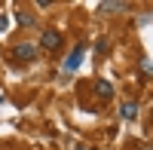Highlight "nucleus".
<instances>
[{
	"label": "nucleus",
	"mask_w": 153,
	"mask_h": 150,
	"mask_svg": "<svg viewBox=\"0 0 153 150\" xmlns=\"http://www.w3.org/2000/svg\"><path fill=\"white\" fill-rule=\"evenodd\" d=\"M83 52H86V46H83V43H76V46H74V52H71L65 61H61V68H65L68 74L76 71V68H80V61H83Z\"/></svg>",
	"instance_id": "1"
},
{
	"label": "nucleus",
	"mask_w": 153,
	"mask_h": 150,
	"mask_svg": "<svg viewBox=\"0 0 153 150\" xmlns=\"http://www.w3.org/2000/svg\"><path fill=\"white\" fill-rule=\"evenodd\" d=\"M40 46H43V49H49V52H55V49L61 46V34H58V31H52V28H49V31H43Z\"/></svg>",
	"instance_id": "2"
},
{
	"label": "nucleus",
	"mask_w": 153,
	"mask_h": 150,
	"mask_svg": "<svg viewBox=\"0 0 153 150\" xmlns=\"http://www.w3.org/2000/svg\"><path fill=\"white\" fill-rule=\"evenodd\" d=\"M16 58H22V61H37V46H34V43H19V46H16Z\"/></svg>",
	"instance_id": "3"
},
{
	"label": "nucleus",
	"mask_w": 153,
	"mask_h": 150,
	"mask_svg": "<svg viewBox=\"0 0 153 150\" xmlns=\"http://www.w3.org/2000/svg\"><path fill=\"white\" fill-rule=\"evenodd\" d=\"M98 98H101V101H110V98H113V86H110L107 80L98 83Z\"/></svg>",
	"instance_id": "4"
},
{
	"label": "nucleus",
	"mask_w": 153,
	"mask_h": 150,
	"mask_svg": "<svg viewBox=\"0 0 153 150\" xmlns=\"http://www.w3.org/2000/svg\"><path fill=\"white\" fill-rule=\"evenodd\" d=\"M138 117V104L129 101V104H123V120H135Z\"/></svg>",
	"instance_id": "5"
},
{
	"label": "nucleus",
	"mask_w": 153,
	"mask_h": 150,
	"mask_svg": "<svg viewBox=\"0 0 153 150\" xmlns=\"http://www.w3.org/2000/svg\"><path fill=\"white\" fill-rule=\"evenodd\" d=\"M16 22L22 25V28H31V25H34V16H28V12H16Z\"/></svg>",
	"instance_id": "6"
},
{
	"label": "nucleus",
	"mask_w": 153,
	"mask_h": 150,
	"mask_svg": "<svg viewBox=\"0 0 153 150\" xmlns=\"http://www.w3.org/2000/svg\"><path fill=\"white\" fill-rule=\"evenodd\" d=\"M3 28H6V19H3V16H0V31H3Z\"/></svg>",
	"instance_id": "7"
},
{
	"label": "nucleus",
	"mask_w": 153,
	"mask_h": 150,
	"mask_svg": "<svg viewBox=\"0 0 153 150\" xmlns=\"http://www.w3.org/2000/svg\"><path fill=\"white\" fill-rule=\"evenodd\" d=\"M76 150H89V147H86V144H80V147H76Z\"/></svg>",
	"instance_id": "8"
},
{
	"label": "nucleus",
	"mask_w": 153,
	"mask_h": 150,
	"mask_svg": "<svg viewBox=\"0 0 153 150\" xmlns=\"http://www.w3.org/2000/svg\"><path fill=\"white\" fill-rule=\"evenodd\" d=\"M138 150H147V147H138Z\"/></svg>",
	"instance_id": "9"
}]
</instances>
